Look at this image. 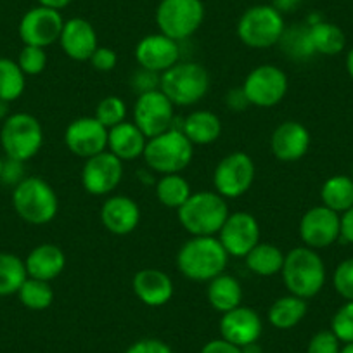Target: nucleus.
<instances>
[{
  "mask_svg": "<svg viewBox=\"0 0 353 353\" xmlns=\"http://www.w3.org/2000/svg\"><path fill=\"white\" fill-rule=\"evenodd\" d=\"M175 263L185 279L210 283L225 272L229 254L216 236H191L176 253Z\"/></svg>",
  "mask_w": 353,
  "mask_h": 353,
  "instance_id": "obj_1",
  "label": "nucleus"
},
{
  "mask_svg": "<svg viewBox=\"0 0 353 353\" xmlns=\"http://www.w3.org/2000/svg\"><path fill=\"white\" fill-rule=\"evenodd\" d=\"M279 276L283 277L288 293L307 301L324 290L327 279L321 254L308 246H296L284 254V265Z\"/></svg>",
  "mask_w": 353,
  "mask_h": 353,
  "instance_id": "obj_2",
  "label": "nucleus"
},
{
  "mask_svg": "<svg viewBox=\"0 0 353 353\" xmlns=\"http://www.w3.org/2000/svg\"><path fill=\"white\" fill-rule=\"evenodd\" d=\"M12 206L23 222L47 225L57 216L59 198L46 179L30 175L12 189Z\"/></svg>",
  "mask_w": 353,
  "mask_h": 353,
  "instance_id": "obj_3",
  "label": "nucleus"
},
{
  "mask_svg": "<svg viewBox=\"0 0 353 353\" xmlns=\"http://www.w3.org/2000/svg\"><path fill=\"white\" fill-rule=\"evenodd\" d=\"M210 73L196 61H179L159 78V90L173 106H194L206 97L210 90Z\"/></svg>",
  "mask_w": 353,
  "mask_h": 353,
  "instance_id": "obj_4",
  "label": "nucleus"
},
{
  "mask_svg": "<svg viewBox=\"0 0 353 353\" xmlns=\"http://www.w3.org/2000/svg\"><path fill=\"white\" fill-rule=\"evenodd\" d=\"M229 213L225 198L215 191L192 192L191 198L176 210L179 222L189 236H216Z\"/></svg>",
  "mask_w": 353,
  "mask_h": 353,
  "instance_id": "obj_5",
  "label": "nucleus"
},
{
  "mask_svg": "<svg viewBox=\"0 0 353 353\" xmlns=\"http://www.w3.org/2000/svg\"><path fill=\"white\" fill-rule=\"evenodd\" d=\"M142 158L148 168L159 175L182 173L192 163L194 144L181 128H170L165 134L148 139Z\"/></svg>",
  "mask_w": 353,
  "mask_h": 353,
  "instance_id": "obj_6",
  "label": "nucleus"
},
{
  "mask_svg": "<svg viewBox=\"0 0 353 353\" xmlns=\"http://www.w3.org/2000/svg\"><path fill=\"white\" fill-rule=\"evenodd\" d=\"M284 30V14L272 4L253 6L237 21V37L250 49H270L277 46Z\"/></svg>",
  "mask_w": 353,
  "mask_h": 353,
  "instance_id": "obj_7",
  "label": "nucleus"
},
{
  "mask_svg": "<svg viewBox=\"0 0 353 353\" xmlns=\"http://www.w3.org/2000/svg\"><path fill=\"white\" fill-rule=\"evenodd\" d=\"M43 145V128L39 118L30 113L9 114L0 128V148L6 158L30 161Z\"/></svg>",
  "mask_w": 353,
  "mask_h": 353,
  "instance_id": "obj_8",
  "label": "nucleus"
},
{
  "mask_svg": "<svg viewBox=\"0 0 353 353\" xmlns=\"http://www.w3.org/2000/svg\"><path fill=\"white\" fill-rule=\"evenodd\" d=\"M205 21L203 0H161L156 8L158 32L175 42L191 39Z\"/></svg>",
  "mask_w": 353,
  "mask_h": 353,
  "instance_id": "obj_9",
  "label": "nucleus"
},
{
  "mask_svg": "<svg viewBox=\"0 0 353 353\" xmlns=\"http://www.w3.org/2000/svg\"><path fill=\"white\" fill-rule=\"evenodd\" d=\"M241 88L250 106L269 110L277 106L286 97L290 80L283 68L274 64H260L246 74Z\"/></svg>",
  "mask_w": 353,
  "mask_h": 353,
  "instance_id": "obj_10",
  "label": "nucleus"
},
{
  "mask_svg": "<svg viewBox=\"0 0 353 353\" xmlns=\"http://www.w3.org/2000/svg\"><path fill=\"white\" fill-rule=\"evenodd\" d=\"M256 175L254 161L250 154L236 151L219 161L213 172V191L225 199H237L251 189Z\"/></svg>",
  "mask_w": 353,
  "mask_h": 353,
  "instance_id": "obj_11",
  "label": "nucleus"
},
{
  "mask_svg": "<svg viewBox=\"0 0 353 353\" xmlns=\"http://www.w3.org/2000/svg\"><path fill=\"white\" fill-rule=\"evenodd\" d=\"M175 106L165 94L156 88L149 92L139 94L134 103V123L141 128L148 139L165 134L173 128Z\"/></svg>",
  "mask_w": 353,
  "mask_h": 353,
  "instance_id": "obj_12",
  "label": "nucleus"
},
{
  "mask_svg": "<svg viewBox=\"0 0 353 353\" xmlns=\"http://www.w3.org/2000/svg\"><path fill=\"white\" fill-rule=\"evenodd\" d=\"M123 161L110 151L85 159L81 185L90 196H110L123 181Z\"/></svg>",
  "mask_w": 353,
  "mask_h": 353,
  "instance_id": "obj_13",
  "label": "nucleus"
},
{
  "mask_svg": "<svg viewBox=\"0 0 353 353\" xmlns=\"http://www.w3.org/2000/svg\"><path fill=\"white\" fill-rule=\"evenodd\" d=\"M63 26L64 19L61 16V11L37 6V8L30 9L23 14L18 26V33L25 46L47 49V47L59 42Z\"/></svg>",
  "mask_w": 353,
  "mask_h": 353,
  "instance_id": "obj_14",
  "label": "nucleus"
},
{
  "mask_svg": "<svg viewBox=\"0 0 353 353\" xmlns=\"http://www.w3.org/2000/svg\"><path fill=\"white\" fill-rule=\"evenodd\" d=\"M300 239L303 246L319 251L332 246L341 236V219L339 213L332 212L327 206L319 205L307 210L300 220Z\"/></svg>",
  "mask_w": 353,
  "mask_h": 353,
  "instance_id": "obj_15",
  "label": "nucleus"
},
{
  "mask_svg": "<svg viewBox=\"0 0 353 353\" xmlns=\"http://www.w3.org/2000/svg\"><path fill=\"white\" fill-rule=\"evenodd\" d=\"M108 128L96 117H81L64 130V144L71 154L88 159L108 151Z\"/></svg>",
  "mask_w": 353,
  "mask_h": 353,
  "instance_id": "obj_16",
  "label": "nucleus"
},
{
  "mask_svg": "<svg viewBox=\"0 0 353 353\" xmlns=\"http://www.w3.org/2000/svg\"><path fill=\"white\" fill-rule=\"evenodd\" d=\"M229 256L244 258L260 243V223L248 212H232L216 234Z\"/></svg>",
  "mask_w": 353,
  "mask_h": 353,
  "instance_id": "obj_17",
  "label": "nucleus"
},
{
  "mask_svg": "<svg viewBox=\"0 0 353 353\" xmlns=\"http://www.w3.org/2000/svg\"><path fill=\"white\" fill-rule=\"evenodd\" d=\"M135 61L142 70L163 74L181 61V46L163 33H151L135 46Z\"/></svg>",
  "mask_w": 353,
  "mask_h": 353,
  "instance_id": "obj_18",
  "label": "nucleus"
},
{
  "mask_svg": "<svg viewBox=\"0 0 353 353\" xmlns=\"http://www.w3.org/2000/svg\"><path fill=\"white\" fill-rule=\"evenodd\" d=\"M219 329L220 338L244 348L251 343H258L263 332V321L254 308L239 305L234 310L222 314Z\"/></svg>",
  "mask_w": 353,
  "mask_h": 353,
  "instance_id": "obj_19",
  "label": "nucleus"
},
{
  "mask_svg": "<svg viewBox=\"0 0 353 353\" xmlns=\"http://www.w3.org/2000/svg\"><path fill=\"white\" fill-rule=\"evenodd\" d=\"M310 132L296 120H286L274 128L270 135V151L283 163L300 161L310 149Z\"/></svg>",
  "mask_w": 353,
  "mask_h": 353,
  "instance_id": "obj_20",
  "label": "nucleus"
},
{
  "mask_svg": "<svg viewBox=\"0 0 353 353\" xmlns=\"http://www.w3.org/2000/svg\"><path fill=\"white\" fill-rule=\"evenodd\" d=\"M70 59L88 61L99 47L97 32L94 25L85 18H70L64 21L59 42H57Z\"/></svg>",
  "mask_w": 353,
  "mask_h": 353,
  "instance_id": "obj_21",
  "label": "nucleus"
},
{
  "mask_svg": "<svg viewBox=\"0 0 353 353\" xmlns=\"http://www.w3.org/2000/svg\"><path fill=\"white\" fill-rule=\"evenodd\" d=\"M101 223L113 236H128L141 223V208L128 196H108L101 206Z\"/></svg>",
  "mask_w": 353,
  "mask_h": 353,
  "instance_id": "obj_22",
  "label": "nucleus"
},
{
  "mask_svg": "<svg viewBox=\"0 0 353 353\" xmlns=\"http://www.w3.org/2000/svg\"><path fill=\"white\" fill-rule=\"evenodd\" d=\"M132 290L145 307L159 308L168 303L175 293L172 277L159 269H142L132 279Z\"/></svg>",
  "mask_w": 353,
  "mask_h": 353,
  "instance_id": "obj_23",
  "label": "nucleus"
},
{
  "mask_svg": "<svg viewBox=\"0 0 353 353\" xmlns=\"http://www.w3.org/2000/svg\"><path fill=\"white\" fill-rule=\"evenodd\" d=\"M25 267L28 277L50 283L66 269V254L57 244L42 243L30 251L25 258Z\"/></svg>",
  "mask_w": 353,
  "mask_h": 353,
  "instance_id": "obj_24",
  "label": "nucleus"
},
{
  "mask_svg": "<svg viewBox=\"0 0 353 353\" xmlns=\"http://www.w3.org/2000/svg\"><path fill=\"white\" fill-rule=\"evenodd\" d=\"M148 137L134 121H123L108 132V151L113 152L121 161H134L144 154Z\"/></svg>",
  "mask_w": 353,
  "mask_h": 353,
  "instance_id": "obj_25",
  "label": "nucleus"
},
{
  "mask_svg": "<svg viewBox=\"0 0 353 353\" xmlns=\"http://www.w3.org/2000/svg\"><path fill=\"white\" fill-rule=\"evenodd\" d=\"M181 130L194 145H210L222 135V121L213 111L196 110L184 118Z\"/></svg>",
  "mask_w": 353,
  "mask_h": 353,
  "instance_id": "obj_26",
  "label": "nucleus"
},
{
  "mask_svg": "<svg viewBox=\"0 0 353 353\" xmlns=\"http://www.w3.org/2000/svg\"><path fill=\"white\" fill-rule=\"evenodd\" d=\"M206 298L213 310L225 314L243 305V286L236 277L223 272L210 281L206 288Z\"/></svg>",
  "mask_w": 353,
  "mask_h": 353,
  "instance_id": "obj_27",
  "label": "nucleus"
},
{
  "mask_svg": "<svg viewBox=\"0 0 353 353\" xmlns=\"http://www.w3.org/2000/svg\"><path fill=\"white\" fill-rule=\"evenodd\" d=\"M308 312L307 300L294 294H284L277 298L267 312V321L279 331H288L300 324Z\"/></svg>",
  "mask_w": 353,
  "mask_h": 353,
  "instance_id": "obj_28",
  "label": "nucleus"
},
{
  "mask_svg": "<svg viewBox=\"0 0 353 353\" xmlns=\"http://www.w3.org/2000/svg\"><path fill=\"white\" fill-rule=\"evenodd\" d=\"M307 25L310 28V39L315 54H321V56H338V54L345 50L346 37L345 32L338 25L324 21L321 18L310 19Z\"/></svg>",
  "mask_w": 353,
  "mask_h": 353,
  "instance_id": "obj_29",
  "label": "nucleus"
},
{
  "mask_svg": "<svg viewBox=\"0 0 353 353\" xmlns=\"http://www.w3.org/2000/svg\"><path fill=\"white\" fill-rule=\"evenodd\" d=\"M284 254L279 246L272 243H258L250 253L244 256L250 272L258 277H272L281 274L284 265Z\"/></svg>",
  "mask_w": 353,
  "mask_h": 353,
  "instance_id": "obj_30",
  "label": "nucleus"
},
{
  "mask_svg": "<svg viewBox=\"0 0 353 353\" xmlns=\"http://www.w3.org/2000/svg\"><path fill=\"white\" fill-rule=\"evenodd\" d=\"M277 46L281 47L284 56L293 61H308L315 56L310 39V28H308L307 23L286 26Z\"/></svg>",
  "mask_w": 353,
  "mask_h": 353,
  "instance_id": "obj_31",
  "label": "nucleus"
},
{
  "mask_svg": "<svg viewBox=\"0 0 353 353\" xmlns=\"http://www.w3.org/2000/svg\"><path fill=\"white\" fill-rule=\"evenodd\" d=\"M322 205L336 213H345L353 206V179L348 175L329 176L321 189Z\"/></svg>",
  "mask_w": 353,
  "mask_h": 353,
  "instance_id": "obj_32",
  "label": "nucleus"
},
{
  "mask_svg": "<svg viewBox=\"0 0 353 353\" xmlns=\"http://www.w3.org/2000/svg\"><path fill=\"white\" fill-rule=\"evenodd\" d=\"M192 194L191 184L181 173L161 175L156 182V198L165 208L179 210Z\"/></svg>",
  "mask_w": 353,
  "mask_h": 353,
  "instance_id": "obj_33",
  "label": "nucleus"
},
{
  "mask_svg": "<svg viewBox=\"0 0 353 353\" xmlns=\"http://www.w3.org/2000/svg\"><path fill=\"white\" fill-rule=\"evenodd\" d=\"M28 279L25 260L14 253L0 251V296L18 294L19 288Z\"/></svg>",
  "mask_w": 353,
  "mask_h": 353,
  "instance_id": "obj_34",
  "label": "nucleus"
},
{
  "mask_svg": "<svg viewBox=\"0 0 353 353\" xmlns=\"http://www.w3.org/2000/svg\"><path fill=\"white\" fill-rule=\"evenodd\" d=\"M26 88V74L18 61L0 57V99L12 103L23 96Z\"/></svg>",
  "mask_w": 353,
  "mask_h": 353,
  "instance_id": "obj_35",
  "label": "nucleus"
},
{
  "mask_svg": "<svg viewBox=\"0 0 353 353\" xmlns=\"http://www.w3.org/2000/svg\"><path fill=\"white\" fill-rule=\"evenodd\" d=\"M18 298L23 307H26L28 310L42 312L47 310L52 305L54 290L50 286V283H47V281H39L33 279V277H28L23 283V286L19 288Z\"/></svg>",
  "mask_w": 353,
  "mask_h": 353,
  "instance_id": "obj_36",
  "label": "nucleus"
},
{
  "mask_svg": "<svg viewBox=\"0 0 353 353\" xmlns=\"http://www.w3.org/2000/svg\"><path fill=\"white\" fill-rule=\"evenodd\" d=\"M127 103L118 96H108L97 104L96 114L94 117L110 130V128L117 127V125L127 121Z\"/></svg>",
  "mask_w": 353,
  "mask_h": 353,
  "instance_id": "obj_37",
  "label": "nucleus"
},
{
  "mask_svg": "<svg viewBox=\"0 0 353 353\" xmlns=\"http://www.w3.org/2000/svg\"><path fill=\"white\" fill-rule=\"evenodd\" d=\"M47 57L46 49L35 46H25L18 56V64L21 68L23 73L26 77H37V74L43 73L47 68Z\"/></svg>",
  "mask_w": 353,
  "mask_h": 353,
  "instance_id": "obj_38",
  "label": "nucleus"
},
{
  "mask_svg": "<svg viewBox=\"0 0 353 353\" xmlns=\"http://www.w3.org/2000/svg\"><path fill=\"white\" fill-rule=\"evenodd\" d=\"M331 331L341 343L353 341V301H346L331 319Z\"/></svg>",
  "mask_w": 353,
  "mask_h": 353,
  "instance_id": "obj_39",
  "label": "nucleus"
},
{
  "mask_svg": "<svg viewBox=\"0 0 353 353\" xmlns=\"http://www.w3.org/2000/svg\"><path fill=\"white\" fill-rule=\"evenodd\" d=\"M332 286L336 293L346 301H353V256L346 258L332 274Z\"/></svg>",
  "mask_w": 353,
  "mask_h": 353,
  "instance_id": "obj_40",
  "label": "nucleus"
},
{
  "mask_svg": "<svg viewBox=\"0 0 353 353\" xmlns=\"http://www.w3.org/2000/svg\"><path fill=\"white\" fill-rule=\"evenodd\" d=\"M307 353H341V341L331 329L315 332L307 346Z\"/></svg>",
  "mask_w": 353,
  "mask_h": 353,
  "instance_id": "obj_41",
  "label": "nucleus"
},
{
  "mask_svg": "<svg viewBox=\"0 0 353 353\" xmlns=\"http://www.w3.org/2000/svg\"><path fill=\"white\" fill-rule=\"evenodd\" d=\"M26 179L25 163L18 161V159L6 158L4 168H2V175H0V182L6 185H12V189Z\"/></svg>",
  "mask_w": 353,
  "mask_h": 353,
  "instance_id": "obj_42",
  "label": "nucleus"
},
{
  "mask_svg": "<svg viewBox=\"0 0 353 353\" xmlns=\"http://www.w3.org/2000/svg\"><path fill=\"white\" fill-rule=\"evenodd\" d=\"M88 63L92 64L94 70L103 71V73H108V71H113L118 64V54L114 52L111 47H97L96 52L92 54V57L88 59Z\"/></svg>",
  "mask_w": 353,
  "mask_h": 353,
  "instance_id": "obj_43",
  "label": "nucleus"
},
{
  "mask_svg": "<svg viewBox=\"0 0 353 353\" xmlns=\"http://www.w3.org/2000/svg\"><path fill=\"white\" fill-rule=\"evenodd\" d=\"M125 353H173L172 346L158 338H142L132 343Z\"/></svg>",
  "mask_w": 353,
  "mask_h": 353,
  "instance_id": "obj_44",
  "label": "nucleus"
},
{
  "mask_svg": "<svg viewBox=\"0 0 353 353\" xmlns=\"http://www.w3.org/2000/svg\"><path fill=\"white\" fill-rule=\"evenodd\" d=\"M159 78H161V74L152 73V71L142 70L141 68L135 73L134 80H132V87L137 90V96L139 94L149 92V90H156V88H159Z\"/></svg>",
  "mask_w": 353,
  "mask_h": 353,
  "instance_id": "obj_45",
  "label": "nucleus"
},
{
  "mask_svg": "<svg viewBox=\"0 0 353 353\" xmlns=\"http://www.w3.org/2000/svg\"><path fill=\"white\" fill-rule=\"evenodd\" d=\"M199 353H243V350L239 346L232 345V343L225 341L223 338H216L205 343Z\"/></svg>",
  "mask_w": 353,
  "mask_h": 353,
  "instance_id": "obj_46",
  "label": "nucleus"
},
{
  "mask_svg": "<svg viewBox=\"0 0 353 353\" xmlns=\"http://www.w3.org/2000/svg\"><path fill=\"white\" fill-rule=\"evenodd\" d=\"M225 104L229 110L232 111H244L250 108V103H248L246 96H244L243 88H232V90H229L225 96Z\"/></svg>",
  "mask_w": 353,
  "mask_h": 353,
  "instance_id": "obj_47",
  "label": "nucleus"
},
{
  "mask_svg": "<svg viewBox=\"0 0 353 353\" xmlns=\"http://www.w3.org/2000/svg\"><path fill=\"white\" fill-rule=\"evenodd\" d=\"M339 219H341V236H339V239L353 244V206L346 210L345 213H341Z\"/></svg>",
  "mask_w": 353,
  "mask_h": 353,
  "instance_id": "obj_48",
  "label": "nucleus"
},
{
  "mask_svg": "<svg viewBox=\"0 0 353 353\" xmlns=\"http://www.w3.org/2000/svg\"><path fill=\"white\" fill-rule=\"evenodd\" d=\"M303 0H272V6L279 12H294Z\"/></svg>",
  "mask_w": 353,
  "mask_h": 353,
  "instance_id": "obj_49",
  "label": "nucleus"
},
{
  "mask_svg": "<svg viewBox=\"0 0 353 353\" xmlns=\"http://www.w3.org/2000/svg\"><path fill=\"white\" fill-rule=\"evenodd\" d=\"M73 0H39V6H43V8L56 9V11H61V9L68 8Z\"/></svg>",
  "mask_w": 353,
  "mask_h": 353,
  "instance_id": "obj_50",
  "label": "nucleus"
},
{
  "mask_svg": "<svg viewBox=\"0 0 353 353\" xmlns=\"http://www.w3.org/2000/svg\"><path fill=\"white\" fill-rule=\"evenodd\" d=\"M9 104L11 103H8V101H4V99H0V121H2V123H4L6 120H8L9 118Z\"/></svg>",
  "mask_w": 353,
  "mask_h": 353,
  "instance_id": "obj_51",
  "label": "nucleus"
},
{
  "mask_svg": "<svg viewBox=\"0 0 353 353\" xmlns=\"http://www.w3.org/2000/svg\"><path fill=\"white\" fill-rule=\"evenodd\" d=\"M346 71H348L350 78L353 80V47L346 54Z\"/></svg>",
  "mask_w": 353,
  "mask_h": 353,
  "instance_id": "obj_52",
  "label": "nucleus"
},
{
  "mask_svg": "<svg viewBox=\"0 0 353 353\" xmlns=\"http://www.w3.org/2000/svg\"><path fill=\"white\" fill-rule=\"evenodd\" d=\"M241 350H243V353H261V348L258 346V343H251V345L244 346Z\"/></svg>",
  "mask_w": 353,
  "mask_h": 353,
  "instance_id": "obj_53",
  "label": "nucleus"
},
{
  "mask_svg": "<svg viewBox=\"0 0 353 353\" xmlns=\"http://www.w3.org/2000/svg\"><path fill=\"white\" fill-rule=\"evenodd\" d=\"M341 353H353V341L345 343V346L341 348Z\"/></svg>",
  "mask_w": 353,
  "mask_h": 353,
  "instance_id": "obj_54",
  "label": "nucleus"
},
{
  "mask_svg": "<svg viewBox=\"0 0 353 353\" xmlns=\"http://www.w3.org/2000/svg\"><path fill=\"white\" fill-rule=\"evenodd\" d=\"M4 163H6V156L0 154V175H2V168H4Z\"/></svg>",
  "mask_w": 353,
  "mask_h": 353,
  "instance_id": "obj_55",
  "label": "nucleus"
},
{
  "mask_svg": "<svg viewBox=\"0 0 353 353\" xmlns=\"http://www.w3.org/2000/svg\"><path fill=\"white\" fill-rule=\"evenodd\" d=\"M352 179H353V170H352Z\"/></svg>",
  "mask_w": 353,
  "mask_h": 353,
  "instance_id": "obj_56",
  "label": "nucleus"
}]
</instances>
